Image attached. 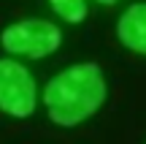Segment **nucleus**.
<instances>
[{"mask_svg":"<svg viewBox=\"0 0 146 144\" xmlns=\"http://www.w3.org/2000/svg\"><path fill=\"white\" fill-rule=\"evenodd\" d=\"M49 120L60 128H76L106 103V76L98 63H78L49 79L43 90Z\"/></svg>","mask_w":146,"mask_h":144,"instance_id":"obj_1","label":"nucleus"},{"mask_svg":"<svg viewBox=\"0 0 146 144\" xmlns=\"http://www.w3.org/2000/svg\"><path fill=\"white\" fill-rule=\"evenodd\" d=\"M116 38L135 54H146V3H133L116 22Z\"/></svg>","mask_w":146,"mask_h":144,"instance_id":"obj_4","label":"nucleus"},{"mask_svg":"<svg viewBox=\"0 0 146 144\" xmlns=\"http://www.w3.org/2000/svg\"><path fill=\"white\" fill-rule=\"evenodd\" d=\"M0 112L16 120H27L35 112V79L11 57L0 60Z\"/></svg>","mask_w":146,"mask_h":144,"instance_id":"obj_3","label":"nucleus"},{"mask_svg":"<svg viewBox=\"0 0 146 144\" xmlns=\"http://www.w3.org/2000/svg\"><path fill=\"white\" fill-rule=\"evenodd\" d=\"M98 3H103V5H114L116 0H98Z\"/></svg>","mask_w":146,"mask_h":144,"instance_id":"obj_6","label":"nucleus"},{"mask_svg":"<svg viewBox=\"0 0 146 144\" xmlns=\"http://www.w3.org/2000/svg\"><path fill=\"white\" fill-rule=\"evenodd\" d=\"M52 3V11L68 25H81L89 14L87 0H49Z\"/></svg>","mask_w":146,"mask_h":144,"instance_id":"obj_5","label":"nucleus"},{"mask_svg":"<svg viewBox=\"0 0 146 144\" xmlns=\"http://www.w3.org/2000/svg\"><path fill=\"white\" fill-rule=\"evenodd\" d=\"M0 44L8 54L41 60L60 49L62 30L46 19H22L16 25H8L0 33Z\"/></svg>","mask_w":146,"mask_h":144,"instance_id":"obj_2","label":"nucleus"}]
</instances>
